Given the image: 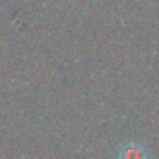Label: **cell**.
I'll list each match as a JSON object with an SVG mask.
<instances>
[{
  "mask_svg": "<svg viewBox=\"0 0 159 159\" xmlns=\"http://www.w3.org/2000/svg\"><path fill=\"white\" fill-rule=\"evenodd\" d=\"M117 159H148L147 150L137 142H126L120 147Z\"/></svg>",
  "mask_w": 159,
  "mask_h": 159,
  "instance_id": "obj_1",
  "label": "cell"
}]
</instances>
